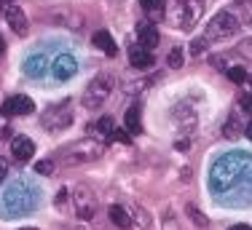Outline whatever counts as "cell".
<instances>
[{
    "mask_svg": "<svg viewBox=\"0 0 252 230\" xmlns=\"http://www.w3.org/2000/svg\"><path fill=\"white\" fill-rule=\"evenodd\" d=\"M110 220H113V225L116 228H131V217H129V211H126L124 206H110Z\"/></svg>",
    "mask_w": 252,
    "mask_h": 230,
    "instance_id": "cell-15",
    "label": "cell"
},
{
    "mask_svg": "<svg viewBox=\"0 0 252 230\" xmlns=\"http://www.w3.org/2000/svg\"><path fill=\"white\" fill-rule=\"evenodd\" d=\"M5 174H8V163H5L3 158H0V182L5 179Z\"/></svg>",
    "mask_w": 252,
    "mask_h": 230,
    "instance_id": "cell-27",
    "label": "cell"
},
{
    "mask_svg": "<svg viewBox=\"0 0 252 230\" xmlns=\"http://www.w3.org/2000/svg\"><path fill=\"white\" fill-rule=\"evenodd\" d=\"M0 5H3V8H8V5H14V0H0Z\"/></svg>",
    "mask_w": 252,
    "mask_h": 230,
    "instance_id": "cell-32",
    "label": "cell"
},
{
    "mask_svg": "<svg viewBox=\"0 0 252 230\" xmlns=\"http://www.w3.org/2000/svg\"><path fill=\"white\" fill-rule=\"evenodd\" d=\"M35 110V105H32V99L30 96H11V99H5L3 102V113L5 115H30Z\"/></svg>",
    "mask_w": 252,
    "mask_h": 230,
    "instance_id": "cell-8",
    "label": "cell"
},
{
    "mask_svg": "<svg viewBox=\"0 0 252 230\" xmlns=\"http://www.w3.org/2000/svg\"><path fill=\"white\" fill-rule=\"evenodd\" d=\"M239 51H242L244 57H250V59H252V38H247V40H244V43L239 46Z\"/></svg>",
    "mask_w": 252,
    "mask_h": 230,
    "instance_id": "cell-26",
    "label": "cell"
},
{
    "mask_svg": "<svg viewBox=\"0 0 252 230\" xmlns=\"http://www.w3.org/2000/svg\"><path fill=\"white\" fill-rule=\"evenodd\" d=\"M129 62H131V67L148 70V67H153V54H151V51H145V48L137 43V46H131V48H129Z\"/></svg>",
    "mask_w": 252,
    "mask_h": 230,
    "instance_id": "cell-12",
    "label": "cell"
},
{
    "mask_svg": "<svg viewBox=\"0 0 252 230\" xmlns=\"http://www.w3.org/2000/svg\"><path fill=\"white\" fill-rule=\"evenodd\" d=\"M94 46L99 48V51H105L107 57H116L118 48H116V40H113L110 32H105V29H99V32H94Z\"/></svg>",
    "mask_w": 252,
    "mask_h": 230,
    "instance_id": "cell-13",
    "label": "cell"
},
{
    "mask_svg": "<svg viewBox=\"0 0 252 230\" xmlns=\"http://www.w3.org/2000/svg\"><path fill=\"white\" fill-rule=\"evenodd\" d=\"M113 137H116V139H121V142H129V131H116Z\"/></svg>",
    "mask_w": 252,
    "mask_h": 230,
    "instance_id": "cell-30",
    "label": "cell"
},
{
    "mask_svg": "<svg viewBox=\"0 0 252 230\" xmlns=\"http://www.w3.org/2000/svg\"><path fill=\"white\" fill-rule=\"evenodd\" d=\"M239 105H242V110L247 115H252V94H242L239 96Z\"/></svg>",
    "mask_w": 252,
    "mask_h": 230,
    "instance_id": "cell-25",
    "label": "cell"
},
{
    "mask_svg": "<svg viewBox=\"0 0 252 230\" xmlns=\"http://www.w3.org/2000/svg\"><path fill=\"white\" fill-rule=\"evenodd\" d=\"M3 14H5V22L11 24V29H14L16 35H27V16H25V11L19 8V5H8V8H3Z\"/></svg>",
    "mask_w": 252,
    "mask_h": 230,
    "instance_id": "cell-9",
    "label": "cell"
},
{
    "mask_svg": "<svg viewBox=\"0 0 252 230\" xmlns=\"http://www.w3.org/2000/svg\"><path fill=\"white\" fill-rule=\"evenodd\" d=\"M3 48H5V43H3V38H0V54H3Z\"/></svg>",
    "mask_w": 252,
    "mask_h": 230,
    "instance_id": "cell-35",
    "label": "cell"
},
{
    "mask_svg": "<svg viewBox=\"0 0 252 230\" xmlns=\"http://www.w3.org/2000/svg\"><path fill=\"white\" fill-rule=\"evenodd\" d=\"M166 16H169V22L175 24V27H180V29H188L190 24H193V8H190L185 0H172Z\"/></svg>",
    "mask_w": 252,
    "mask_h": 230,
    "instance_id": "cell-5",
    "label": "cell"
},
{
    "mask_svg": "<svg viewBox=\"0 0 252 230\" xmlns=\"http://www.w3.org/2000/svg\"><path fill=\"white\" fill-rule=\"evenodd\" d=\"M73 120V113H70V107L67 105H59V107H51L49 113H46V118H43V126L49 131H62L64 126Z\"/></svg>",
    "mask_w": 252,
    "mask_h": 230,
    "instance_id": "cell-6",
    "label": "cell"
},
{
    "mask_svg": "<svg viewBox=\"0 0 252 230\" xmlns=\"http://www.w3.org/2000/svg\"><path fill=\"white\" fill-rule=\"evenodd\" d=\"M75 72H78V64L70 54H59V57L54 59V78H57V81H70Z\"/></svg>",
    "mask_w": 252,
    "mask_h": 230,
    "instance_id": "cell-7",
    "label": "cell"
},
{
    "mask_svg": "<svg viewBox=\"0 0 252 230\" xmlns=\"http://www.w3.org/2000/svg\"><path fill=\"white\" fill-rule=\"evenodd\" d=\"M62 201H67V190H59L57 193V206H62Z\"/></svg>",
    "mask_w": 252,
    "mask_h": 230,
    "instance_id": "cell-29",
    "label": "cell"
},
{
    "mask_svg": "<svg viewBox=\"0 0 252 230\" xmlns=\"http://www.w3.org/2000/svg\"><path fill=\"white\" fill-rule=\"evenodd\" d=\"M124 123H126V131L129 134H140L142 131V115H140V107H129L126 110V118H124Z\"/></svg>",
    "mask_w": 252,
    "mask_h": 230,
    "instance_id": "cell-14",
    "label": "cell"
},
{
    "mask_svg": "<svg viewBox=\"0 0 252 230\" xmlns=\"http://www.w3.org/2000/svg\"><path fill=\"white\" fill-rule=\"evenodd\" d=\"M137 35H140V46L145 48V51H153L161 40L158 29H156L153 24H137Z\"/></svg>",
    "mask_w": 252,
    "mask_h": 230,
    "instance_id": "cell-11",
    "label": "cell"
},
{
    "mask_svg": "<svg viewBox=\"0 0 252 230\" xmlns=\"http://www.w3.org/2000/svg\"><path fill=\"white\" fill-rule=\"evenodd\" d=\"M166 64H169L172 70L183 67V51H180V48H172V51H169V57H166Z\"/></svg>",
    "mask_w": 252,
    "mask_h": 230,
    "instance_id": "cell-21",
    "label": "cell"
},
{
    "mask_svg": "<svg viewBox=\"0 0 252 230\" xmlns=\"http://www.w3.org/2000/svg\"><path fill=\"white\" fill-rule=\"evenodd\" d=\"M131 211H134V214H137V225H140V228H151V220H148V214H145V211H142L140 206H131Z\"/></svg>",
    "mask_w": 252,
    "mask_h": 230,
    "instance_id": "cell-23",
    "label": "cell"
},
{
    "mask_svg": "<svg viewBox=\"0 0 252 230\" xmlns=\"http://www.w3.org/2000/svg\"><path fill=\"white\" fill-rule=\"evenodd\" d=\"M94 131H99L102 137H107V139H110L113 134H116V123H113V118H110V115H105V118H99V120H97Z\"/></svg>",
    "mask_w": 252,
    "mask_h": 230,
    "instance_id": "cell-16",
    "label": "cell"
},
{
    "mask_svg": "<svg viewBox=\"0 0 252 230\" xmlns=\"http://www.w3.org/2000/svg\"><path fill=\"white\" fill-rule=\"evenodd\" d=\"M75 211H78L81 220H92L94 211H97V198L92 196V190H89L86 185L75 187Z\"/></svg>",
    "mask_w": 252,
    "mask_h": 230,
    "instance_id": "cell-4",
    "label": "cell"
},
{
    "mask_svg": "<svg viewBox=\"0 0 252 230\" xmlns=\"http://www.w3.org/2000/svg\"><path fill=\"white\" fill-rule=\"evenodd\" d=\"M233 3H239V5H247V3H250V0H233Z\"/></svg>",
    "mask_w": 252,
    "mask_h": 230,
    "instance_id": "cell-34",
    "label": "cell"
},
{
    "mask_svg": "<svg viewBox=\"0 0 252 230\" xmlns=\"http://www.w3.org/2000/svg\"><path fill=\"white\" fill-rule=\"evenodd\" d=\"M11 131H14V129H11V126H5V129H0V137H3V139H14Z\"/></svg>",
    "mask_w": 252,
    "mask_h": 230,
    "instance_id": "cell-28",
    "label": "cell"
},
{
    "mask_svg": "<svg viewBox=\"0 0 252 230\" xmlns=\"http://www.w3.org/2000/svg\"><path fill=\"white\" fill-rule=\"evenodd\" d=\"M228 230H250L247 225H233V228H228Z\"/></svg>",
    "mask_w": 252,
    "mask_h": 230,
    "instance_id": "cell-33",
    "label": "cell"
},
{
    "mask_svg": "<svg viewBox=\"0 0 252 230\" xmlns=\"http://www.w3.org/2000/svg\"><path fill=\"white\" fill-rule=\"evenodd\" d=\"M250 81H252V78H250Z\"/></svg>",
    "mask_w": 252,
    "mask_h": 230,
    "instance_id": "cell-37",
    "label": "cell"
},
{
    "mask_svg": "<svg viewBox=\"0 0 252 230\" xmlns=\"http://www.w3.org/2000/svg\"><path fill=\"white\" fill-rule=\"evenodd\" d=\"M22 230H38V228H22Z\"/></svg>",
    "mask_w": 252,
    "mask_h": 230,
    "instance_id": "cell-36",
    "label": "cell"
},
{
    "mask_svg": "<svg viewBox=\"0 0 252 230\" xmlns=\"http://www.w3.org/2000/svg\"><path fill=\"white\" fill-rule=\"evenodd\" d=\"M244 134H247V139H252V120L247 123V129H244Z\"/></svg>",
    "mask_w": 252,
    "mask_h": 230,
    "instance_id": "cell-31",
    "label": "cell"
},
{
    "mask_svg": "<svg viewBox=\"0 0 252 230\" xmlns=\"http://www.w3.org/2000/svg\"><path fill=\"white\" fill-rule=\"evenodd\" d=\"M113 88H116V78L107 75V72H99V75L86 86V91H83V107H86V110H99L107 102V96H110Z\"/></svg>",
    "mask_w": 252,
    "mask_h": 230,
    "instance_id": "cell-1",
    "label": "cell"
},
{
    "mask_svg": "<svg viewBox=\"0 0 252 230\" xmlns=\"http://www.w3.org/2000/svg\"><path fill=\"white\" fill-rule=\"evenodd\" d=\"M239 32V19L231 11H220L212 16V22L207 24V40H225L231 35Z\"/></svg>",
    "mask_w": 252,
    "mask_h": 230,
    "instance_id": "cell-2",
    "label": "cell"
},
{
    "mask_svg": "<svg viewBox=\"0 0 252 230\" xmlns=\"http://www.w3.org/2000/svg\"><path fill=\"white\" fill-rule=\"evenodd\" d=\"M204 48H207V38H196L193 43H190V57H199Z\"/></svg>",
    "mask_w": 252,
    "mask_h": 230,
    "instance_id": "cell-24",
    "label": "cell"
},
{
    "mask_svg": "<svg viewBox=\"0 0 252 230\" xmlns=\"http://www.w3.org/2000/svg\"><path fill=\"white\" fill-rule=\"evenodd\" d=\"M185 214L190 217V222H193V225H199V228H209V220L201 214L199 209L193 206V203H188V206H185Z\"/></svg>",
    "mask_w": 252,
    "mask_h": 230,
    "instance_id": "cell-18",
    "label": "cell"
},
{
    "mask_svg": "<svg viewBox=\"0 0 252 230\" xmlns=\"http://www.w3.org/2000/svg\"><path fill=\"white\" fill-rule=\"evenodd\" d=\"M54 166H57V163H54L51 158H43V161L35 163V172L43 174V177H51V174H54Z\"/></svg>",
    "mask_w": 252,
    "mask_h": 230,
    "instance_id": "cell-20",
    "label": "cell"
},
{
    "mask_svg": "<svg viewBox=\"0 0 252 230\" xmlns=\"http://www.w3.org/2000/svg\"><path fill=\"white\" fill-rule=\"evenodd\" d=\"M228 78L233 83H244L247 81V72H244V67H228Z\"/></svg>",
    "mask_w": 252,
    "mask_h": 230,
    "instance_id": "cell-22",
    "label": "cell"
},
{
    "mask_svg": "<svg viewBox=\"0 0 252 230\" xmlns=\"http://www.w3.org/2000/svg\"><path fill=\"white\" fill-rule=\"evenodd\" d=\"M239 131H242V123H239V115L233 113L231 118L225 120V126H223V134H225L228 139H236V137H239Z\"/></svg>",
    "mask_w": 252,
    "mask_h": 230,
    "instance_id": "cell-17",
    "label": "cell"
},
{
    "mask_svg": "<svg viewBox=\"0 0 252 230\" xmlns=\"http://www.w3.org/2000/svg\"><path fill=\"white\" fill-rule=\"evenodd\" d=\"M11 153H14V158L19 161V163H27L30 158H32V153H35L32 139H27V137H14V139H11Z\"/></svg>",
    "mask_w": 252,
    "mask_h": 230,
    "instance_id": "cell-10",
    "label": "cell"
},
{
    "mask_svg": "<svg viewBox=\"0 0 252 230\" xmlns=\"http://www.w3.org/2000/svg\"><path fill=\"white\" fill-rule=\"evenodd\" d=\"M140 3H142V11H148L151 16H161V11H164L161 0H140Z\"/></svg>",
    "mask_w": 252,
    "mask_h": 230,
    "instance_id": "cell-19",
    "label": "cell"
},
{
    "mask_svg": "<svg viewBox=\"0 0 252 230\" xmlns=\"http://www.w3.org/2000/svg\"><path fill=\"white\" fill-rule=\"evenodd\" d=\"M99 153H102V147H99L97 142H92V139H83V142L70 144V147L62 153V158H59V161H62L64 166H78V163L94 161Z\"/></svg>",
    "mask_w": 252,
    "mask_h": 230,
    "instance_id": "cell-3",
    "label": "cell"
}]
</instances>
